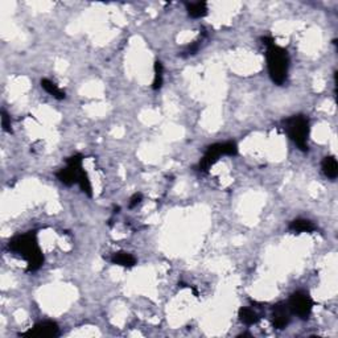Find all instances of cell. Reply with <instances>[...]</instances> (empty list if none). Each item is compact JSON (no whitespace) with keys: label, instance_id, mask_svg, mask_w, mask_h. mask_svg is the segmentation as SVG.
Returning a JSON list of instances; mask_svg holds the SVG:
<instances>
[{"label":"cell","instance_id":"obj_1","mask_svg":"<svg viewBox=\"0 0 338 338\" xmlns=\"http://www.w3.org/2000/svg\"><path fill=\"white\" fill-rule=\"evenodd\" d=\"M10 251L16 255H20L27 262V270L29 272H35L43 266L44 255L37 243V238L33 233L18 235L8 243Z\"/></svg>","mask_w":338,"mask_h":338},{"label":"cell","instance_id":"obj_2","mask_svg":"<svg viewBox=\"0 0 338 338\" xmlns=\"http://www.w3.org/2000/svg\"><path fill=\"white\" fill-rule=\"evenodd\" d=\"M267 68L268 74L273 83L283 85L287 81L288 69H289V56L284 48L279 47L276 44H272L267 47Z\"/></svg>","mask_w":338,"mask_h":338},{"label":"cell","instance_id":"obj_3","mask_svg":"<svg viewBox=\"0 0 338 338\" xmlns=\"http://www.w3.org/2000/svg\"><path fill=\"white\" fill-rule=\"evenodd\" d=\"M284 131L293 143L301 149L308 151L309 122L304 115H293L284 120Z\"/></svg>","mask_w":338,"mask_h":338},{"label":"cell","instance_id":"obj_4","mask_svg":"<svg viewBox=\"0 0 338 338\" xmlns=\"http://www.w3.org/2000/svg\"><path fill=\"white\" fill-rule=\"evenodd\" d=\"M313 305H314V302H313L312 297L304 291H297L292 293L289 301H288V306H289L292 314H296L301 320H306L310 316Z\"/></svg>","mask_w":338,"mask_h":338},{"label":"cell","instance_id":"obj_5","mask_svg":"<svg viewBox=\"0 0 338 338\" xmlns=\"http://www.w3.org/2000/svg\"><path fill=\"white\" fill-rule=\"evenodd\" d=\"M82 156L81 155H74L72 157L68 158L66 161V166L62 168L60 172H57V179L61 181L64 185H73V184H77L78 181V177L82 172Z\"/></svg>","mask_w":338,"mask_h":338},{"label":"cell","instance_id":"obj_6","mask_svg":"<svg viewBox=\"0 0 338 338\" xmlns=\"http://www.w3.org/2000/svg\"><path fill=\"white\" fill-rule=\"evenodd\" d=\"M221 156H225V152H223V143L213 144V145L208 147V149H206L205 155H204V157L201 158V161L198 164V169L204 173L209 172V169L212 168V166L218 161V158H220Z\"/></svg>","mask_w":338,"mask_h":338},{"label":"cell","instance_id":"obj_7","mask_svg":"<svg viewBox=\"0 0 338 338\" xmlns=\"http://www.w3.org/2000/svg\"><path fill=\"white\" fill-rule=\"evenodd\" d=\"M60 327L53 321H43L39 322L31 330L23 333V337H57Z\"/></svg>","mask_w":338,"mask_h":338},{"label":"cell","instance_id":"obj_8","mask_svg":"<svg viewBox=\"0 0 338 338\" xmlns=\"http://www.w3.org/2000/svg\"><path fill=\"white\" fill-rule=\"evenodd\" d=\"M291 314L292 312L288 304H284V302L276 304L272 308V313H271L273 326L276 327V329H284L289 324V321H291Z\"/></svg>","mask_w":338,"mask_h":338},{"label":"cell","instance_id":"obj_9","mask_svg":"<svg viewBox=\"0 0 338 338\" xmlns=\"http://www.w3.org/2000/svg\"><path fill=\"white\" fill-rule=\"evenodd\" d=\"M321 168H322V172H324V175L327 179H330V180L337 179L338 164L334 156H326V157H324L322 164H321Z\"/></svg>","mask_w":338,"mask_h":338},{"label":"cell","instance_id":"obj_10","mask_svg":"<svg viewBox=\"0 0 338 338\" xmlns=\"http://www.w3.org/2000/svg\"><path fill=\"white\" fill-rule=\"evenodd\" d=\"M111 262L114 264H118V266L126 267V268H132L135 264H136V259H135V256L130 252L126 251H119L115 252L111 258Z\"/></svg>","mask_w":338,"mask_h":338},{"label":"cell","instance_id":"obj_11","mask_svg":"<svg viewBox=\"0 0 338 338\" xmlns=\"http://www.w3.org/2000/svg\"><path fill=\"white\" fill-rule=\"evenodd\" d=\"M41 87H43L44 90L47 91L49 95H52L53 98L58 99V101H62V99H65V91L61 90L60 87L56 85L54 82H52L51 79L44 78L41 79Z\"/></svg>","mask_w":338,"mask_h":338},{"label":"cell","instance_id":"obj_12","mask_svg":"<svg viewBox=\"0 0 338 338\" xmlns=\"http://www.w3.org/2000/svg\"><path fill=\"white\" fill-rule=\"evenodd\" d=\"M188 15L191 18L200 19L204 18L208 15V4L205 2H196V3H188L187 4Z\"/></svg>","mask_w":338,"mask_h":338},{"label":"cell","instance_id":"obj_13","mask_svg":"<svg viewBox=\"0 0 338 338\" xmlns=\"http://www.w3.org/2000/svg\"><path fill=\"white\" fill-rule=\"evenodd\" d=\"M289 229L293 233H313V231L316 230V226L310 221L300 218V220L292 221L291 225H289Z\"/></svg>","mask_w":338,"mask_h":338},{"label":"cell","instance_id":"obj_14","mask_svg":"<svg viewBox=\"0 0 338 338\" xmlns=\"http://www.w3.org/2000/svg\"><path fill=\"white\" fill-rule=\"evenodd\" d=\"M238 316H239V320L246 325H254L259 321V316L255 310H252L251 308H241L239 312H238Z\"/></svg>","mask_w":338,"mask_h":338},{"label":"cell","instance_id":"obj_15","mask_svg":"<svg viewBox=\"0 0 338 338\" xmlns=\"http://www.w3.org/2000/svg\"><path fill=\"white\" fill-rule=\"evenodd\" d=\"M77 184H78L79 188H81V191H82L83 193H86L89 197H91V196H93V187H91L90 179H89V176H87V173L85 172V171H82V172H81Z\"/></svg>","mask_w":338,"mask_h":338},{"label":"cell","instance_id":"obj_16","mask_svg":"<svg viewBox=\"0 0 338 338\" xmlns=\"http://www.w3.org/2000/svg\"><path fill=\"white\" fill-rule=\"evenodd\" d=\"M155 70V77H153V82H152V89L153 90H160L162 86V64L160 61L155 62L153 66Z\"/></svg>","mask_w":338,"mask_h":338},{"label":"cell","instance_id":"obj_17","mask_svg":"<svg viewBox=\"0 0 338 338\" xmlns=\"http://www.w3.org/2000/svg\"><path fill=\"white\" fill-rule=\"evenodd\" d=\"M2 127H3V131H6V132H12L11 118H10V115L6 111H2Z\"/></svg>","mask_w":338,"mask_h":338},{"label":"cell","instance_id":"obj_18","mask_svg":"<svg viewBox=\"0 0 338 338\" xmlns=\"http://www.w3.org/2000/svg\"><path fill=\"white\" fill-rule=\"evenodd\" d=\"M141 200H143V195L141 193H135L130 200V208H135L136 205H139Z\"/></svg>","mask_w":338,"mask_h":338}]
</instances>
